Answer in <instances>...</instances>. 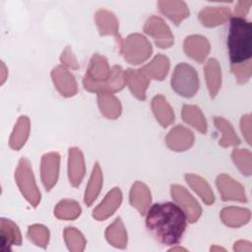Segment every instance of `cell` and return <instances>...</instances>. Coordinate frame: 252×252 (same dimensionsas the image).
<instances>
[{
	"label": "cell",
	"instance_id": "1",
	"mask_svg": "<svg viewBox=\"0 0 252 252\" xmlns=\"http://www.w3.org/2000/svg\"><path fill=\"white\" fill-rule=\"evenodd\" d=\"M187 216L184 210L173 202L152 205L146 212V227L160 244H177L186 229Z\"/></svg>",
	"mask_w": 252,
	"mask_h": 252
},
{
	"label": "cell",
	"instance_id": "2",
	"mask_svg": "<svg viewBox=\"0 0 252 252\" xmlns=\"http://www.w3.org/2000/svg\"><path fill=\"white\" fill-rule=\"evenodd\" d=\"M225 45L232 65L247 62L252 55V24L242 17H231L226 27Z\"/></svg>",
	"mask_w": 252,
	"mask_h": 252
},
{
	"label": "cell",
	"instance_id": "3",
	"mask_svg": "<svg viewBox=\"0 0 252 252\" xmlns=\"http://www.w3.org/2000/svg\"><path fill=\"white\" fill-rule=\"evenodd\" d=\"M171 87L177 94L182 96H193L199 89L197 72L192 66L188 64H178L172 74Z\"/></svg>",
	"mask_w": 252,
	"mask_h": 252
},
{
	"label": "cell",
	"instance_id": "4",
	"mask_svg": "<svg viewBox=\"0 0 252 252\" xmlns=\"http://www.w3.org/2000/svg\"><path fill=\"white\" fill-rule=\"evenodd\" d=\"M125 59L131 64H139L149 58L152 53L151 43L140 34H132L121 45Z\"/></svg>",
	"mask_w": 252,
	"mask_h": 252
},
{
	"label": "cell",
	"instance_id": "5",
	"mask_svg": "<svg viewBox=\"0 0 252 252\" xmlns=\"http://www.w3.org/2000/svg\"><path fill=\"white\" fill-rule=\"evenodd\" d=\"M16 180L25 198L33 207H36L40 200V194L38 193L34 183L31 165L26 158H22L19 162V166L16 171Z\"/></svg>",
	"mask_w": 252,
	"mask_h": 252
},
{
	"label": "cell",
	"instance_id": "6",
	"mask_svg": "<svg viewBox=\"0 0 252 252\" xmlns=\"http://www.w3.org/2000/svg\"><path fill=\"white\" fill-rule=\"evenodd\" d=\"M171 195L176 203L184 210L190 222H194L199 219L201 215V208L198 202L186 191L185 188L179 185H172Z\"/></svg>",
	"mask_w": 252,
	"mask_h": 252
},
{
	"label": "cell",
	"instance_id": "7",
	"mask_svg": "<svg viewBox=\"0 0 252 252\" xmlns=\"http://www.w3.org/2000/svg\"><path fill=\"white\" fill-rule=\"evenodd\" d=\"M217 185L223 201L236 200L246 202L244 188L235 180L225 174H221L217 179Z\"/></svg>",
	"mask_w": 252,
	"mask_h": 252
},
{
	"label": "cell",
	"instance_id": "8",
	"mask_svg": "<svg viewBox=\"0 0 252 252\" xmlns=\"http://www.w3.org/2000/svg\"><path fill=\"white\" fill-rule=\"evenodd\" d=\"M59 172V155L50 153L45 155L41 160V178L46 190H50L56 183Z\"/></svg>",
	"mask_w": 252,
	"mask_h": 252
},
{
	"label": "cell",
	"instance_id": "9",
	"mask_svg": "<svg viewBox=\"0 0 252 252\" xmlns=\"http://www.w3.org/2000/svg\"><path fill=\"white\" fill-rule=\"evenodd\" d=\"M145 31L155 37L156 43L161 48H166L173 42V37L169 29L159 19L149 20L145 27Z\"/></svg>",
	"mask_w": 252,
	"mask_h": 252
},
{
	"label": "cell",
	"instance_id": "10",
	"mask_svg": "<svg viewBox=\"0 0 252 252\" xmlns=\"http://www.w3.org/2000/svg\"><path fill=\"white\" fill-rule=\"evenodd\" d=\"M1 245L0 250L7 252L14 245H21L22 235L18 226L10 220L1 219Z\"/></svg>",
	"mask_w": 252,
	"mask_h": 252
},
{
	"label": "cell",
	"instance_id": "11",
	"mask_svg": "<svg viewBox=\"0 0 252 252\" xmlns=\"http://www.w3.org/2000/svg\"><path fill=\"white\" fill-rule=\"evenodd\" d=\"M194 137L191 131L178 125L172 129L166 137L167 146L174 151H184L191 147Z\"/></svg>",
	"mask_w": 252,
	"mask_h": 252
},
{
	"label": "cell",
	"instance_id": "12",
	"mask_svg": "<svg viewBox=\"0 0 252 252\" xmlns=\"http://www.w3.org/2000/svg\"><path fill=\"white\" fill-rule=\"evenodd\" d=\"M184 50L188 56L202 62L210 51V44L207 38L201 35H192L185 39Z\"/></svg>",
	"mask_w": 252,
	"mask_h": 252
},
{
	"label": "cell",
	"instance_id": "13",
	"mask_svg": "<svg viewBox=\"0 0 252 252\" xmlns=\"http://www.w3.org/2000/svg\"><path fill=\"white\" fill-rule=\"evenodd\" d=\"M53 82L57 90L66 96L74 95L77 92V87L73 76L63 67L58 66L52 72Z\"/></svg>",
	"mask_w": 252,
	"mask_h": 252
},
{
	"label": "cell",
	"instance_id": "14",
	"mask_svg": "<svg viewBox=\"0 0 252 252\" xmlns=\"http://www.w3.org/2000/svg\"><path fill=\"white\" fill-rule=\"evenodd\" d=\"M121 197L122 195L119 188H114L106 195L101 204L95 210H94V218L98 220L108 218L119 207L121 203Z\"/></svg>",
	"mask_w": 252,
	"mask_h": 252
},
{
	"label": "cell",
	"instance_id": "15",
	"mask_svg": "<svg viewBox=\"0 0 252 252\" xmlns=\"http://www.w3.org/2000/svg\"><path fill=\"white\" fill-rule=\"evenodd\" d=\"M125 81L127 82L131 92L135 96L139 99L146 98V89L148 87L149 80L147 78L146 73L141 70H127L125 73Z\"/></svg>",
	"mask_w": 252,
	"mask_h": 252
},
{
	"label": "cell",
	"instance_id": "16",
	"mask_svg": "<svg viewBox=\"0 0 252 252\" xmlns=\"http://www.w3.org/2000/svg\"><path fill=\"white\" fill-rule=\"evenodd\" d=\"M69 179L73 186H78L85 174V165L83 155L77 148H72L69 151Z\"/></svg>",
	"mask_w": 252,
	"mask_h": 252
},
{
	"label": "cell",
	"instance_id": "17",
	"mask_svg": "<svg viewBox=\"0 0 252 252\" xmlns=\"http://www.w3.org/2000/svg\"><path fill=\"white\" fill-rule=\"evenodd\" d=\"M130 202L141 215H145L151 203V194L148 187L141 182H136L130 192Z\"/></svg>",
	"mask_w": 252,
	"mask_h": 252
},
{
	"label": "cell",
	"instance_id": "18",
	"mask_svg": "<svg viewBox=\"0 0 252 252\" xmlns=\"http://www.w3.org/2000/svg\"><path fill=\"white\" fill-rule=\"evenodd\" d=\"M222 221L231 227H237L245 224L250 220V211L247 209L229 207L221 211Z\"/></svg>",
	"mask_w": 252,
	"mask_h": 252
},
{
	"label": "cell",
	"instance_id": "19",
	"mask_svg": "<svg viewBox=\"0 0 252 252\" xmlns=\"http://www.w3.org/2000/svg\"><path fill=\"white\" fill-rule=\"evenodd\" d=\"M105 236L107 241L117 248H125L127 245V233L121 220L118 218L110 224L106 231Z\"/></svg>",
	"mask_w": 252,
	"mask_h": 252
},
{
	"label": "cell",
	"instance_id": "20",
	"mask_svg": "<svg viewBox=\"0 0 252 252\" xmlns=\"http://www.w3.org/2000/svg\"><path fill=\"white\" fill-rule=\"evenodd\" d=\"M153 110L157 117V120L163 126L166 127L174 119V114L172 109L166 102L163 96L158 95L153 100Z\"/></svg>",
	"mask_w": 252,
	"mask_h": 252
},
{
	"label": "cell",
	"instance_id": "21",
	"mask_svg": "<svg viewBox=\"0 0 252 252\" xmlns=\"http://www.w3.org/2000/svg\"><path fill=\"white\" fill-rule=\"evenodd\" d=\"M169 68L168 59L162 54H158L155 57V59L146 65L142 70L146 73V75H150L156 80H163L166 76Z\"/></svg>",
	"mask_w": 252,
	"mask_h": 252
},
{
	"label": "cell",
	"instance_id": "22",
	"mask_svg": "<svg viewBox=\"0 0 252 252\" xmlns=\"http://www.w3.org/2000/svg\"><path fill=\"white\" fill-rule=\"evenodd\" d=\"M98 105L101 113L107 118L115 119L120 114L121 107L119 101L108 93L98 94Z\"/></svg>",
	"mask_w": 252,
	"mask_h": 252
},
{
	"label": "cell",
	"instance_id": "23",
	"mask_svg": "<svg viewBox=\"0 0 252 252\" xmlns=\"http://www.w3.org/2000/svg\"><path fill=\"white\" fill-rule=\"evenodd\" d=\"M205 76L207 79L211 96L214 97L220 86V69L215 59H210L205 66Z\"/></svg>",
	"mask_w": 252,
	"mask_h": 252
},
{
	"label": "cell",
	"instance_id": "24",
	"mask_svg": "<svg viewBox=\"0 0 252 252\" xmlns=\"http://www.w3.org/2000/svg\"><path fill=\"white\" fill-rule=\"evenodd\" d=\"M101 184H102L101 170L99 168L98 163H95L94 167L93 169V173L90 178L86 193H85V203L88 206H91V204L94 202V200L98 195L100 188H101Z\"/></svg>",
	"mask_w": 252,
	"mask_h": 252
},
{
	"label": "cell",
	"instance_id": "25",
	"mask_svg": "<svg viewBox=\"0 0 252 252\" xmlns=\"http://www.w3.org/2000/svg\"><path fill=\"white\" fill-rule=\"evenodd\" d=\"M182 116L187 123L191 124L202 133H206L207 123L199 107L193 105H184L182 110Z\"/></svg>",
	"mask_w": 252,
	"mask_h": 252
},
{
	"label": "cell",
	"instance_id": "26",
	"mask_svg": "<svg viewBox=\"0 0 252 252\" xmlns=\"http://www.w3.org/2000/svg\"><path fill=\"white\" fill-rule=\"evenodd\" d=\"M185 178H186L188 184L200 195V197L203 199V201L205 203L210 205L215 201L214 194H213L210 186L204 179H202L199 176L193 175V174H188L185 176Z\"/></svg>",
	"mask_w": 252,
	"mask_h": 252
},
{
	"label": "cell",
	"instance_id": "27",
	"mask_svg": "<svg viewBox=\"0 0 252 252\" xmlns=\"http://www.w3.org/2000/svg\"><path fill=\"white\" fill-rule=\"evenodd\" d=\"M29 130H30L29 119L26 116H22L19 119L14 129V132L11 136L10 146L15 150H19L25 144L29 135Z\"/></svg>",
	"mask_w": 252,
	"mask_h": 252
},
{
	"label": "cell",
	"instance_id": "28",
	"mask_svg": "<svg viewBox=\"0 0 252 252\" xmlns=\"http://www.w3.org/2000/svg\"><path fill=\"white\" fill-rule=\"evenodd\" d=\"M81 214V208L75 201L64 200L60 202L54 210V215L58 219L74 220Z\"/></svg>",
	"mask_w": 252,
	"mask_h": 252
},
{
	"label": "cell",
	"instance_id": "29",
	"mask_svg": "<svg viewBox=\"0 0 252 252\" xmlns=\"http://www.w3.org/2000/svg\"><path fill=\"white\" fill-rule=\"evenodd\" d=\"M64 239L68 249L72 252H81L85 249L86 240L82 233L74 227H67L64 230Z\"/></svg>",
	"mask_w": 252,
	"mask_h": 252
},
{
	"label": "cell",
	"instance_id": "30",
	"mask_svg": "<svg viewBox=\"0 0 252 252\" xmlns=\"http://www.w3.org/2000/svg\"><path fill=\"white\" fill-rule=\"evenodd\" d=\"M215 123L218 129H220L223 133V137L220 144L221 146H231V145H238L240 143L238 137L235 135L231 125L225 121L221 117H216Z\"/></svg>",
	"mask_w": 252,
	"mask_h": 252
},
{
	"label": "cell",
	"instance_id": "31",
	"mask_svg": "<svg viewBox=\"0 0 252 252\" xmlns=\"http://www.w3.org/2000/svg\"><path fill=\"white\" fill-rule=\"evenodd\" d=\"M29 238L37 246L45 248L49 240L48 229L42 225L34 224L29 227L28 230Z\"/></svg>",
	"mask_w": 252,
	"mask_h": 252
},
{
	"label": "cell",
	"instance_id": "32",
	"mask_svg": "<svg viewBox=\"0 0 252 252\" xmlns=\"http://www.w3.org/2000/svg\"><path fill=\"white\" fill-rule=\"evenodd\" d=\"M232 158L235 164L239 167L245 175H250L251 173V155L247 150H235L232 153Z\"/></svg>",
	"mask_w": 252,
	"mask_h": 252
},
{
	"label": "cell",
	"instance_id": "33",
	"mask_svg": "<svg viewBox=\"0 0 252 252\" xmlns=\"http://www.w3.org/2000/svg\"><path fill=\"white\" fill-rule=\"evenodd\" d=\"M232 72L237 77L239 83H245L248 81L251 74V64L249 61L232 65Z\"/></svg>",
	"mask_w": 252,
	"mask_h": 252
},
{
	"label": "cell",
	"instance_id": "34",
	"mask_svg": "<svg viewBox=\"0 0 252 252\" xmlns=\"http://www.w3.org/2000/svg\"><path fill=\"white\" fill-rule=\"evenodd\" d=\"M61 61L65 64H67L68 66L72 67V68H77L78 67V64H77V61L76 59L74 58V56L71 54V52L69 51V49H66L64 51V53L62 54L61 56Z\"/></svg>",
	"mask_w": 252,
	"mask_h": 252
},
{
	"label": "cell",
	"instance_id": "35",
	"mask_svg": "<svg viewBox=\"0 0 252 252\" xmlns=\"http://www.w3.org/2000/svg\"><path fill=\"white\" fill-rule=\"evenodd\" d=\"M249 127H250V116L249 115H245V116H243V118L241 120V130L243 132V135L246 137L248 143L250 144V131H249Z\"/></svg>",
	"mask_w": 252,
	"mask_h": 252
},
{
	"label": "cell",
	"instance_id": "36",
	"mask_svg": "<svg viewBox=\"0 0 252 252\" xmlns=\"http://www.w3.org/2000/svg\"><path fill=\"white\" fill-rule=\"evenodd\" d=\"M233 250H234V251H237V252H242V251L251 252V251H252V245H251V243L248 242V241L239 240V241H237V242L234 243Z\"/></svg>",
	"mask_w": 252,
	"mask_h": 252
},
{
	"label": "cell",
	"instance_id": "37",
	"mask_svg": "<svg viewBox=\"0 0 252 252\" xmlns=\"http://www.w3.org/2000/svg\"><path fill=\"white\" fill-rule=\"evenodd\" d=\"M211 250L212 251H216V250H222V251H225V249H223V248H221V247H219V246H213L212 248H211Z\"/></svg>",
	"mask_w": 252,
	"mask_h": 252
},
{
	"label": "cell",
	"instance_id": "38",
	"mask_svg": "<svg viewBox=\"0 0 252 252\" xmlns=\"http://www.w3.org/2000/svg\"><path fill=\"white\" fill-rule=\"evenodd\" d=\"M176 250H179V251H180V250L186 251V249H185V248H182V247H175V248L173 247V248H171V249H170V251H176Z\"/></svg>",
	"mask_w": 252,
	"mask_h": 252
}]
</instances>
